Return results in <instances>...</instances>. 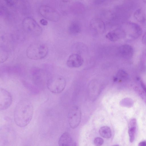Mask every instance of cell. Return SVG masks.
Instances as JSON below:
<instances>
[{
  "mask_svg": "<svg viewBox=\"0 0 146 146\" xmlns=\"http://www.w3.org/2000/svg\"><path fill=\"white\" fill-rule=\"evenodd\" d=\"M33 113V106L30 101L27 99L20 101L14 111V119L16 124L21 127L27 126L31 120Z\"/></svg>",
  "mask_w": 146,
  "mask_h": 146,
  "instance_id": "6da1fadb",
  "label": "cell"
},
{
  "mask_svg": "<svg viewBox=\"0 0 146 146\" xmlns=\"http://www.w3.org/2000/svg\"><path fill=\"white\" fill-rule=\"evenodd\" d=\"M48 52V48L46 44L40 42H35L28 47L26 53L29 59L36 60L45 58Z\"/></svg>",
  "mask_w": 146,
  "mask_h": 146,
  "instance_id": "7a4b0ae2",
  "label": "cell"
},
{
  "mask_svg": "<svg viewBox=\"0 0 146 146\" xmlns=\"http://www.w3.org/2000/svg\"><path fill=\"white\" fill-rule=\"evenodd\" d=\"M24 30L27 33L34 36H38L42 32V27L36 21L30 17L25 18L22 22Z\"/></svg>",
  "mask_w": 146,
  "mask_h": 146,
  "instance_id": "3957f363",
  "label": "cell"
},
{
  "mask_svg": "<svg viewBox=\"0 0 146 146\" xmlns=\"http://www.w3.org/2000/svg\"><path fill=\"white\" fill-rule=\"evenodd\" d=\"M66 84L65 79L61 76H53L49 79L47 82L48 89L52 92L58 94L65 88Z\"/></svg>",
  "mask_w": 146,
  "mask_h": 146,
  "instance_id": "277c9868",
  "label": "cell"
},
{
  "mask_svg": "<svg viewBox=\"0 0 146 146\" xmlns=\"http://www.w3.org/2000/svg\"><path fill=\"white\" fill-rule=\"evenodd\" d=\"M39 12L43 17L50 21L56 22L60 18L58 13L53 8L46 5L40 6Z\"/></svg>",
  "mask_w": 146,
  "mask_h": 146,
  "instance_id": "5b68a950",
  "label": "cell"
},
{
  "mask_svg": "<svg viewBox=\"0 0 146 146\" xmlns=\"http://www.w3.org/2000/svg\"><path fill=\"white\" fill-rule=\"evenodd\" d=\"M81 118V111L80 108L76 106L72 107L68 114V122L71 127L74 129L79 125Z\"/></svg>",
  "mask_w": 146,
  "mask_h": 146,
  "instance_id": "8992f818",
  "label": "cell"
},
{
  "mask_svg": "<svg viewBox=\"0 0 146 146\" xmlns=\"http://www.w3.org/2000/svg\"><path fill=\"white\" fill-rule=\"evenodd\" d=\"M12 102L11 94L7 91L1 88L0 90V110H4L9 108Z\"/></svg>",
  "mask_w": 146,
  "mask_h": 146,
  "instance_id": "52a82bcc",
  "label": "cell"
},
{
  "mask_svg": "<svg viewBox=\"0 0 146 146\" xmlns=\"http://www.w3.org/2000/svg\"><path fill=\"white\" fill-rule=\"evenodd\" d=\"M83 63V59L79 54H73L69 57L67 62V66L71 68H78L81 66Z\"/></svg>",
  "mask_w": 146,
  "mask_h": 146,
  "instance_id": "ba28073f",
  "label": "cell"
},
{
  "mask_svg": "<svg viewBox=\"0 0 146 146\" xmlns=\"http://www.w3.org/2000/svg\"><path fill=\"white\" fill-rule=\"evenodd\" d=\"M126 33L122 29L117 28L108 33L106 36L108 40L115 42L126 37Z\"/></svg>",
  "mask_w": 146,
  "mask_h": 146,
  "instance_id": "9c48e42d",
  "label": "cell"
},
{
  "mask_svg": "<svg viewBox=\"0 0 146 146\" xmlns=\"http://www.w3.org/2000/svg\"><path fill=\"white\" fill-rule=\"evenodd\" d=\"M91 29L96 33L102 34L104 32L105 26L104 21L98 18L92 19L90 23Z\"/></svg>",
  "mask_w": 146,
  "mask_h": 146,
  "instance_id": "30bf717a",
  "label": "cell"
},
{
  "mask_svg": "<svg viewBox=\"0 0 146 146\" xmlns=\"http://www.w3.org/2000/svg\"><path fill=\"white\" fill-rule=\"evenodd\" d=\"M118 52L122 57L126 59H129L133 56V49L132 46L129 44H123L119 47Z\"/></svg>",
  "mask_w": 146,
  "mask_h": 146,
  "instance_id": "8fae6325",
  "label": "cell"
},
{
  "mask_svg": "<svg viewBox=\"0 0 146 146\" xmlns=\"http://www.w3.org/2000/svg\"><path fill=\"white\" fill-rule=\"evenodd\" d=\"M129 36L131 38L135 39L139 37L142 34V30L140 27L135 23H129Z\"/></svg>",
  "mask_w": 146,
  "mask_h": 146,
  "instance_id": "7c38bea8",
  "label": "cell"
},
{
  "mask_svg": "<svg viewBox=\"0 0 146 146\" xmlns=\"http://www.w3.org/2000/svg\"><path fill=\"white\" fill-rule=\"evenodd\" d=\"M58 145L60 146H74L76 145L70 134L65 132L60 137L58 141Z\"/></svg>",
  "mask_w": 146,
  "mask_h": 146,
  "instance_id": "4fadbf2b",
  "label": "cell"
},
{
  "mask_svg": "<svg viewBox=\"0 0 146 146\" xmlns=\"http://www.w3.org/2000/svg\"><path fill=\"white\" fill-rule=\"evenodd\" d=\"M136 121L135 119H131L129 124L128 133L130 142L132 143L135 139L136 131Z\"/></svg>",
  "mask_w": 146,
  "mask_h": 146,
  "instance_id": "5bb4252c",
  "label": "cell"
},
{
  "mask_svg": "<svg viewBox=\"0 0 146 146\" xmlns=\"http://www.w3.org/2000/svg\"><path fill=\"white\" fill-rule=\"evenodd\" d=\"M81 29V25L80 22L77 20H74L72 21L69 25L68 31L70 34L75 35L80 33Z\"/></svg>",
  "mask_w": 146,
  "mask_h": 146,
  "instance_id": "9a60e30c",
  "label": "cell"
},
{
  "mask_svg": "<svg viewBox=\"0 0 146 146\" xmlns=\"http://www.w3.org/2000/svg\"><path fill=\"white\" fill-rule=\"evenodd\" d=\"M133 16L135 19L140 23H143L146 21L145 15L142 9H138L134 12Z\"/></svg>",
  "mask_w": 146,
  "mask_h": 146,
  "instance_id": "2e32d148",
  "label": "cell"
},
{
  "mask_svg": "<svg viewBox=\"0 0 146 146\" xmlns=\"http://www.w3.org/2000/svg\"><path fill=\"white\" fill-rule=\"evenodd\" d=\"M99 133L102 137L106 138H109L111 136V129L108 126H104L101 127L99 130Z\"/></svg>",
  "mask_w": 146,
  "mask_h": 146,
  "instance_id": "e0dca14e",
  "label": "cell"
},
{
  "mask_svg": "<svg viewBox=\"0 0 146 146\" xmlns=\"http://www.w3.org/2000/svg\"><path fill=\"white\" fill-rule=\"evenodd\" d=\"M128 76L127 73L125 70H120L117 72L116 76L113 78V80L115 82L118 80L121 81L126 79Z\"/></svg>",
  "mask_w": 146,
  "mask_h": 146,
  "instance_id": "ac0fdd59",
  "label": "cell"
},
{
  "mask_svg": "<svg viewBox=\"0 0 146 146\" xmlns=\"http://www.w3.org/2000/svg\"><path fill=\"white\" fill-rule=\"evenodd\" d=\"M19 3H18V5H19V8L23 11L24 12L25 11H28L29 10V4L27 3V2H26L25 0H19Z\"/></svg>",
  "mask_w": 146,
  "mask_h": 146,
  "instance_id": "d6986e66",
  "label": "cell"
},
{
  "mask_svg": "<svg viewBox=\"0 0 146 146\" xmlns=\"http://www.w3.org/2000/svg\"><path fill=\"white\" fill-rule=\"evenodd\" d=\"M104 142L103 139L100 137H96L94 141V145L96 146H100L102 145L103 143Z\"/></svg>",
  "mask_w": 146,
  "mask_h": 146,
  "instance_id": "ffe728a7",
  "label": "cell"
},
{
  "mask_svg": "<svg viewBox=\"0 0 146 146\" xmlns=\"http://www.w3.org/2000/svg\"><path fill=\"white\" fill-rule=\"evenodd\" d=\"M6 3L9 6L14 5L16 2V0H4Z\"/></svg>",
  "mask_w": 146,
  "mask_h": 146,
  "instance_id": "44dd1931",
  "label": "cell"
},
{
  "mask_svg": "<svg viewBox=\"0 0 146 146\" xmlns=\"http://www.w3.org/2000/svg\"><path fill=\"white\" fill-rule=\"evenodd\" d=\"M142 42L143 44L146 45V31L145 33L142 36Z\"/></svg>",
  "mask_w": 146,
  "mask_h": 146,
  "instance_id": "7402d4cb",
  "label": "cell"
},
{
  "mask_svg": "<svg viewBox=\"0 0 146 146\" xmlns=\"http://www.w3.org/2000/svg\"><path fill=\"white\" fill-rule=\"evenodd\" d=\"M40 23L42 25L46 26L47 25L48 22L47 21L44 19H41L40 20Z\"/></svg>",
  "mask_w": 146,
  "mask_h": 146,
  "instance_id": "603a6c76",
  "label": "cell"
},
{
  "mask_svg": "<svg viewBox=\"0 0 146 146\" xmlns=\"http://www.w3.org/2000/svg\"><path fill=\"white\" fill-rule=\"evenodd\" d=\"M140 84L141 86L143 89L146 93V86L143 83V82L141 81H140Z\"/></svg>",
  "mask_w": 146,
  "mask_h": 146,
  "instance_id": "cb8c5ba5",
  "label": "cell"
},
{
  "mask_svg": "<svg viewBox=\"0 0 146 146\" xmlns=\"http://www.w3.org/2000/svg\"><path fill=\"white\" fill-rule=\"evenodd\" d=\"M139 146H146V141H144L140 142L138 144Z\"/></svg>",
  "mask_w": 146,
  "mask_h": 146,
  "instance_id": "d4e9b609",
  "label": "cell"
},
{
  "mask_svg": "<svg viewBox=\"0 0 146 146\" xmlns=\"http://www.w3.org/2000/svg\"><path fill=\"white\" fill-rule=\"evenodd\" d=\"M95 2L98 3H100L103 2L105 0H94Z\"/></svg>",
  "mask_w": 146,
  "mask_h": 146,
  "instance_id": "484cf974",
  "label": "cell"
}]
</instances>
